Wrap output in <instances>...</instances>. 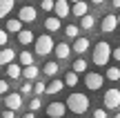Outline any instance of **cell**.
<instances>
[{
  "mask_svg": "<svg viewBox=\"0 0 120 118\" xmlns=\"http://www.w3.org/2000/svg\"><path fill=\"white\" fill-rule=\"evenodd\" d=\"M64 34H67L69 38H78V27H76V25H67V29H64Z\"/></svg>",
  "mask_w": 120,
  "mask_h": 118,
  "instance_id": "f1b7e54d",
  "label": "cell"
},
{
  "mask_svg": "<svg viewBox=\"0 0 120 118\" xmlns=\"http://www.w3.org/2000/svg\"><path fill=\"white\" fill-rule=\"evenodd\" d=\"M118 25H120V16H118Z\"/></svg>",
  "mask_w": 120,
  "mask_h": 118,
  "instance_id": "7bdbcfd3",
  "label": "cell"
},
{
  "mask_svg": "<svg viewBox=\"0 0 120 118\" xmlns=\"http://www.w3.org/2000/svg\"><path fill=\"white\" fill-rule=\"evenodd\" d=\"M18 42H20V45L36 42V38H34V31H29V29H22L20 34H18Z\"/></svg>",
  "mask_w": 120,
  "mask_h": 118,
  "instance_id": "5bb4252c",
  "label": "cell"
},
{
  "mask_svg": "<svg viewBox=\"0 0 120 118\" xmlns=\"http://www.w3.org/2000/svg\"><path fill=\"white\" fill-rule=\"evenodd\" d=\"M22 118H36L34 111H27V114H22Z\"/></svg>",
  "mask_w": 120,
  "mask_h": 118,
  "instance_id": "74e56055",
  "label": "cell"
},
{
  "mask_svg": "<svg viewBox=\"0 0 120 118\" xmlns=\"http://www.w3.org/2000/svg\"><path fill=\"white\" fill-rule=\"evenodd\" d=\"M64 105H67V111H71L76 116H82L85 111H89V98H87V94L76 91V94H69Z\"/></svg>",
  "mask_w": 120,
  "mask_h": 118,
  "instance_id": "6da1fadb",
  "label": "cell"
},
{
  "mask_svg": "<svg viewBox=\"0 0 120 118\" xmlns=\"http://www.w3.org/2000/svg\"><path fill=\"white\" fill-rule=\"evenodd\" d=\"M64 114H67V105H64V103L53 100V103H49V105H47V116L49 118H62Z\"/></svg>",
  "mask_w": 120,
  "mask_h": 118,
  "instance_id": "52a82bcc",
  "label": "cell"
},
{
  "mask_svg": "<svg viewBox=\"0 0 120 118\" xmlns=\"http://www.w3.org/2000/svg\"><path fill=\"white\" fill-rule=\"evenodd\" d=\"M11 31V34H20L22 31V22L18 20V18H11V20H7V34Z\"/></svg>",
  "mask_w": 120,
  "mask_h": 118,
  "instance_id": "d6986e66",
  "label": "cell"
},
{
  "mask_svg": "<svg viewBox=\"0 0 120 118\" xmlns=\"http://www.w3.org/2000/svg\"><path fill=\"white\" fill-rule=\"evenodd\" d=\"M102 2H107V0H91V4H102Z\"/></svg>",
  "mask_w": 120,
  "mask_h": 118,
  "instance_id": "f35d334b",
  "label": "cell"
},
{
  "mask_svg": "<svg viewBox=\"0 0 120 118\" xmlns=\"http://www.w3.org/2000/svg\"><path fill=\"white\" fill-rule=\"evenodd\" d=\"M67 2H69V4H76V2H80V0H67Z\"/></svg>",
  "mask_w": 120,
  "mask_h": 118,
  "instance_id": "60d3db41",
  "label": "cell"
},
{
  "mask_svg": "<svg viewBox=\"0 0 120 118\" xmlns=\"http://www.w3.org/2000/svg\"><path fill=\"white\" fill-rule=\"evenodd\" d=\"M42 74H45V76H56V74H58V62L49 60L47 65L42 67Z\"/></svg>",
  "mask_w": 120,
  "mask_h": 118,
  "instance_id": "cb8c5ba5",
  "label": "cell"
},
{
  "mask_svg": "<svg viewBox=\"0 0 120 118\" xmlns=\"http://www.w3.org/2000/svg\"><path fill=\"white\" fill-rule=\"evenodd\" d=\"M113 118H120V114H116V116H113Z\"/></svg>",
  "mask_w": 120,
  "mask_h": 118,
  "instance_id": "b9f144b4",
  "label": "cell"
},
{
  "mask_svg": "<svg viewBox=\"0 0 120 118\" xmlns=\"http://www.w3.org/2000/svg\"><path fill=\"white\" fill-rule=\"evenodd\" d=\"M94 22H96V18L91 16V13H87V16L80 20V27L82 29H94Z\"/></svg>",
  "mask_w": 120,
  "mask_h": 118,
  "instance_id": "4316f807",
  "label": "cell"
},
{
  "mask_svg": "<svg viewBox=\"0 0 120 118\" xmlns=\"http://www.w3.org/2000/svg\"><path fill=\"white\" fill-rule=\"evenodd\" d=\"M18 58H20V67H22V69L34 65V53H31V51H22Z\"/></svg>",
  "mask_w": 120,
  "mask_h": 118,
  "instance_id": "7402d4cb",
  "label": "cell"
},
{
  "mask_svg": "<svg viewBox=\"0 0 120 118\" xmlns=\"http://www.w3.org/2000/svg\"><path fill=\"white\" fill-rule=\"evenodd\" d=\"M71 71H73V74H85V71H87V60H85V58H76Z\"/></svg>",
  "mask_w": 120,
  "mask_h": 118,
  "instance_id": "ffe728a7",
  "label": "cell"
},
{
  "mask_svg": "<svg viewBox=\"0 0 120 118\" xmlns=\"http://www.w3.org/2000/svg\"><path fill=\"white\" fill-rule=\"evenodd\" d=\"M62 83L67 85V87H76V85H78V74H73V71H67Z\"/></svg>",
  "mask_w": 120,
  "mask_h": 118,
  "instance_id": "d4e9b609",
  "label": "cell"
},
{
  "mask_svg": "<svg viewBox=\"0 0 120 118\" xmlns=\"http://www.w3.org/2000/svg\"><path fill=\"white\" fill-rule=\"evenodd\" d=\"M116 27H118V16H113V13H107V16L102 18V22H100V29H102L105 34L116 31Z\"/></svg>",
  "mask_w": 120,
  "mask_h": 118,
  "instance_id": "ba28073f",
  "label": "cell"
},
{
  "mask_svg": "<svg viewBox=\"0 0 120 118\" xmlns=\"http://www.w3.org/2000/svg\"><path fill=\"white\" fill-rule=\"evenodd\" d=\"M111 45L107 42V40H100V42H96L94 47V53H91V60H94V65L98 67H105L109 62V58H111Z\"/></svg>",
  "mask_w": 120,
  "mask_h": 118,
  "instance_id": "7a4b0ae2",
  "label": "cell"
},
{
  "mask_svg": "<svg viewBox=\"0 0 120 118\" xmlns=\"http://www.w3.org/2000/svg\"><path fill=\"white\" fill-rule=\"evenodd\" d=\"M7 76H9L11 80H18V78L22 76V67H20V65H16V62H11V65L7 67Z\"/></svg>",
  "mask_w": 120,
  "mask_h": 118,
  "instance_id": "9a60e30c",
  "label": "cell"
},
{
  "mask_svg": "<svg viewBox=\"0 0 120 118\" xmlns=\"http://www.w3.org/2000/svg\"><path fill=\"white\" fill-rule=\"evenodd\" d=\"M31 91H34V85H31V83H25L20 87V96H22V94H31Z\"/></svg>",
  "mask_w": 120,
  "mask_h": 118,
  "instance_id": "d6a6232c",
  "label": "cell"
},
{
  "mask_svg": "<svg viewBox=\"0 0 120 118\" xmlns=\"http://www.w3.org/2000/svg\"><path fill=\"white\" fill-rule=\"evenodd\" d=\"M13 58H16V51H13L11 47H4L2 51H0V65H2V67H9L13 62Z\"/></svg>",
  "mask_w": 120,
  "mask_h": 118,
  "instance_id": "4fadbf2b",
  "label": "cell"
},
{
  "mask_svg": "<svg viewBox=\"0 0 120 118\" xmlns=\"http://www.w3.org/2000/svg\"><path fill=\"white\" fill-rule=\"evenodd\" d=\"M45 29H47V31H58L60 29V20H58L56 16L47 18V20H45Z\"/></svg>",
  "mask_w": 120,
  "mask_h": 118,
  "instance_id": "603a6c76",
  "label": "cell"
},
{
  "mask_svg": "<svg viewBox=\"0 0 120 118\" xmlns=\"http://www.w3.org/2000/svg\"><path fill=\"white\" fill-rule=\"evenodd\" d=\"M40 107H42V100H40L38 96H36V98H31V103H29V109H31V111H38Z\"/></svg>",
  "mask_w": 120,
  "mask_h": 118,
  "instance_id": "83f0119b",
  "label": "cell"
},
{
  "mask_svg": "<svg viewBox=\"0 0 120 118\" xmlns=\"http://www.w3.org/2000/svg\"><path fill=\"white\" fill-rule=\"evenodd\" d=\"M22 76H25L27 80H34V78H38L40 76V69L36 65H31V67H25V69H22Z\"/></svg>",
  "mask_w": 120,
  "mask_h": 118,
  "instance_id": "44dd1931",
  "label": "cell"
},
{
  "mask_svg": "<svg viewBox=\"0 0 120 118\" xmlns=\"http://www.w3.org/2000/svg\"><path fill=\"white\" fill-rule=\"evenodd\" d=\"M7 40H9V34H7V29H0V47H7Z\"/></svg>",
  "mask_w": 120,
  "mask_h": 118,
  "instance_id": "4dcf8cb0",
  "label": "cell"
},
{
  "mask_svg": "<svg viewBox=\"0 0 120 118\" xmlns=\"http://www.w3.org/2000/svg\"><path fill=\"white\" fill-rule=\"evenodd\" d=\"M120 107V89L111 87L105 91V109H118Z\"/></svg>",
  "mask_w": 120,
  "mask_h": 118,
  "instance_id": "5b68a950",
  "label": "cell"
},
{
  "mask_svg": "<svg viewBox=\"0 0 120 118\" xmlns=\"http://www.w3.org/2000/svg\"><path fill=\"white\" fill-rule=\"evenodd\" d=\"M4 107L11 109V111H18L22 107V96L20 94H7L4 96Z\"/></svg>",
  "mask_w": 120,
  "mask_h": 118,
  "instance_id": "9c48e42d",
  "label": "cell"
},
{
  "mask_svg": "<svg viewBox=\"0 0 120 118\" xmlns=\"http://www.w3.org/2000/svg\"><path fill=\"white\" fill-rule=\"evenodd\" d=\"M56 49V45H53V38L51 36H40V38H36V56H49V53Z\"/></svg>",
  "mask_w": 120,
  "mask_h": 118,
  "instance_id": "3957f363",
  "label": "cell"
},
{
  "mask_svg": "<svg viewBox=\"0 0 120 118\" xmlns=\"http://www.w3.org/2000/svg\"><path fill=\"white\" fill-rule=\"evenodd\" d=\"M111 56L116 58V60H120V47H116V49H113V51H111Z\"/></svg>",
  "mask_w": 120,
  "mask_h": 118,
  "instance_id": "8d00e7d4",
  "label": "cell"
},
{
  "mask_svg": "<svg viewBox=\"0 0 120 118\" xmlns=\"http://www.w3.org/2000/svg\"><path fill=\"white\" fill-rule=\"evenodd\" d=\"M13 4H16V0H0V20L7 18V13L13 9Z\"/></svg>",
  "mask_w": 120,
  "mask_h": 118,
  "instance_id": "ac0fdd59",
  "label": "cell"
},
{
  "mask_svg": "<svg viewBox=\"0 0 120 118\" xmlns=\"http://www.w3.org/2000/svg\"><path fill=\"white\" fill-rule=\"evenodd\" d=\"M89 47H91V40L85 38V36H78V38L73 40V51H76L78 56H82L85 51H89Z\"/></svg>",
  "mask_w": 120,
  "mask_h": 118,
  "instance_id": "30bf717a",
  "label": "cell"
},
{
  "mask_svg": "<svg viewBox=\"0 0 120 118\" xmlns=\"http://www.w3.org/2000/svg\"><path fill=\"white\" fill-rule=\"evenodd\" d=\"M94 118H107V109H96L94 111Z\"/></svg>",
  "mask_w": 120,
  "mask_h": 118,
  "instance_id": "e575fe53",
  "label": "cell"
},
{
  "mask_svg": "<svg viewBox=\"0 0 120 118\" xmlns=\"http://www.w3.org/2000/svg\"><path fill=\"white\" fill-rule=\"evenodd\" d=\"M0 118H16V111H11V109H4Z\"/></svg>",
  "mask_w": 120,
  "mask_h": 118,
  "instance_id": "d590c367",
  "label": "cell"
},
{
  "mask_svg": "<svg viewBox=\"0 0 120 118\" xmlns=\"http://www.w3.org/2000/svg\"><path fill=\"white\" fill-rule=\"evenodd\" d=\"M113 7H116V9H120V0H113Z\"/></svg>",
  "mask_w": 120,
  "mask_h": 118,
  "instance_id": "ab89813d",
  "label": "cell"
},
{
  "mask_svg": "<svg viewBox=\"0 0 120 118\" xmlns=\"http://www.w3.org/2000/svg\"><path fill=\"white\" fill-rule=\"evenodd\" d=\"M45 91H47V87H45V83H36V85H34V94H36L38 98H40V94H45Z\"/></svg>",
  "mask_w": 120,
  "mask_h": 118,
  "instance_id": "f546056e",
  "label": "cell"
},
{
  "mask_svg": "<svg viewBox=\"0 0 120 118\" xmlns=\"http://www.w3.org/2000/svg\"><path fill=\"white\" fill-rule=\"evenodd\" d=\"M102 83H105V76L96 74V71H87L85 74V85L89 91H98V89H102Z\"/></svg>",
  "mask_w": 120,
  "mask_h": 118,
  "instance_id": "277c9868",
  "label": "cell"
},
{
  "mask_svg": "<svg viewBox=\"0 0 120 118\" xmlns=\"http://www.w3.org/2000/svg\"><path fill=\"white\" fill-rule=\"evenodd\" d=\"M53 11H56V18H67L69 13H71V4L67 2V0H56V7H53Z\"/></svg>",
  "mask_w": 120,
  "mask_h": 118,
  "instance_id": "8fae6325",
  "label": "cell"
},
{
  "mask_svg": "<svg viewBox=\"0 0 120 118\" xmlns=\"http://www.w3.org/2000/svg\"><path fill=\"white\" fill-rule=\"evenodd\" d=\"M0 94H4V96L9 94V85H7V80H0Z\"/></svg>",
  "mask_w": 120,
  "mask_h": 118,
  "instance_id": "836d02e7",
  "label": "cell"
},
{
  "mask_svg": "<svg viewBox=\"0 0 120 118\" xmlns=\"http://www.w3.org/2000/svg\"><path fill=\"white\" fill-rule=\"evenodd\" d=\"M56 56L60 58V60H64V58H69V53H71V47L69 45H64V42H60V45H56Z\"/></svg>",
  "mask_w": 120,
  "mask_h": 118,
  "instance_id": "2e32d148",
  "label": "cell"
},
{
  "mask_svg": "<svg viewBox=\"0 0 120 118\" xmlns=\"http://www.w3.org/2000/svg\"><path fill=\"white\" fill-rule=\"evenodd\" d=\"M36 18H38L36 7H31V4L20 7V11H18V20H20V22H36Z\"/></svg>",
  "mask_w": 120,
  "mask_h": 118,
  "instance_id": "8992f818",
  "label": "cell"
},
{
  "mask_svg": "<svg viewBox=\"0 0 120 118\" xmlns=\"http://www.w3.org/2000/svg\"><path fill=\"white\" fill-rule=\"evenodd\" d=\"M71 13H73L76 18H80V20H82V18H85L87 13H89V4H87L85 0H80V2L71 4Z\"/></svg>",
  "mask_w": 120,
  "mask_h": 118,
  "instance_id": "7c38bea8",
  "label": "cell"
},
{
  "mask_svg": "<svg viewBox=\"0 0 120 118\" xmlns=\"http://www.w3.org/2000/svg\"><path fill=\"white\" fill-rule=\"evenodd\" d=\"M105 78H109L111 83L120 80V69H118V67H109V69H107V74H105Z\"/></svg>",
  "mask_w": 120,
  "mask_h": 118,
  "instance_id": "484cf974",
  "label": "cell"
},
{
  "mask_svg": "<svg viewBox=\"0 0 120 118\" xmlns=\"http://www.w3.org/2000/svg\"><path fill=\"white\" fill-rule=\"evenodd\" d=\"M53 7H56V2H53V0H42V11H51Z\"/></svg>",
  "mask_w": 120,
  "mask_h": 118,
  "instance_id": "1f68e13d",
  "label": "cell"
},
{
  "mask_svg": "<svg viewBox=\"0 0 120 118\" xmlns=\"http://www.w3.org/2000/svg\"><path fill=\"white\" fill-rule=\"evenodd\" d=\"M62 87H64L62 80H51V83L47 85V91H45V94H49V96H53V94H60V91H62Z\"/></svg>",
  "mask_w": 120,
  "mask_h": 118,
  "instance_id": "e0dca14e",
  "label": "cell"
}]
</instances>
